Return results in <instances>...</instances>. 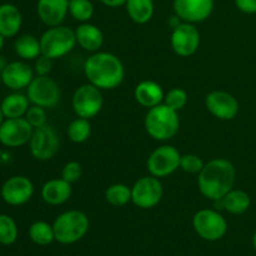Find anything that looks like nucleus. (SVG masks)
I'll list each match as a JSON object with an SVG mask.
<instances>
[{"label": "nucleus", "mask_w": 256, "mask_h": 256, "mask_svg": "<svg viewBox=\"0 0 256 256\" xmlns=\"http://www.w3.org/2000/svg\"><path fill=\"white\" fill-rule=\"evenodd\" d=\"M236 170L234 164L224 158H215L205 162L198 174V189L200 194L212 202H220L234 189Z\"/></svg>", "instance_id": "nucleus-1"}, {"label": "nucleus", "mask_w": 256, "mask_h": 256, "mask_svg": "<svg viewBox=\"0 0 256 256\" xmlns=\"http://www.w3.org/2000/svg\"><path fill=\"white\" fill-rule=\"evenodd\" d=\"M88 82L100 90H114L125 79V66L119 56L109 52H92L84 62Z\"/></svg>", "instance_id": "nucleus-2"}, {"label": "nucleus", "mask_w": 256, "mask_h": 256, "mask_svg": "<svg viewBox=\"0 0 256 256\" xmlns=\"http://www.w3.org/2000/svg\"><path fill=\"white\" fill-rule=\"evenodd\" d=\"M144 128L152 139L162 142H169L179 132V112H175L164 102L148 109L144 119Z\"/></svg>", "instance_id": "nucleus-3"}, {"label": "nucleus", "mask_w": 256, "mask_h": 256, "mask_svg": "<svg viewBox=\"0 0 256 256\" xmlns=\"http://www.w3.org/2000/svg\"><path fill=\"white\" fill-rule=\"evenodd\" d=\"M55 242L62 245H72L80 242L88 234L90 220L84 212L68 210L58 215L52 222Z\"/></svg>", "instance_id": "nucleus-4"}, {"label": "nucleus", "mask_w": 256, "mask_h": 256, "mask_svg": "<svg viewBox=\"0 0 256 256\" xmlns=\"http://www.w3.org/2000/svg\"><path fill=\"white\" fill-rule=\"evenodd\" d=\"M39 39L42 54L52 60L62 59L76 46L75 32L65 25L48 28Z\"/></svg>", "instance_id": "nucleus-5"}, {"label": "nucleus", "mask_w": 256, "mask_h": 256, "mask_svg": "<svg viewBox=\"0 0 256 256\" xmlns=\"http://www.w3.org/2000/svg\"><path fill=\"white\" fill-rule=\"evenodd\" d=\"M192 228L198 236L206 242H219L226 235V219L222 212L214 209H202L192 216Z\"/></svg>", "instance_id": "nucleus-6"}, {"label": "nucleus", "mask_w": 256, "mask_h": 256, "mask_svg": "<svg viewBox=\"0 0 256 256\" xmlns=\"http://www.w3.org/2000/svg\"><path fill=\"white\" fill-rule=\"evenodd\" d=\"M104 98L102 90L90 82L82 84L74 92L72 98V106L78 118L94 119L102 109Z\"/></svg>", "instance_id": "nucleus-7"}, {"label": "nucleus", "mask_w": 256, "mask_h": 256, "mask_svg": "<svg viewBox=\"0 0 256 256\" xmlns=\"http://www.w3.org/2000/svg\"><path fill=\"white\" fill-rule=\"evenodd\" d=\"M26 96L32 105H39L45 109H52L56 106L62 99V90L59 84L49 75L39 76L35 75L34 79L26 88Z\"/></svg>", "instance_id": "nucleus-8"}, {"label": "nucleus", "mask_w": 256, "mask_h": 256, "mask_svg": "<svg viewBox=\"0 0 256 256\" xmlns=\"http://www.w3.org/2000/svg\"><path fill=\"white\" fill-rule=\"evenodd\" d=\"M29 150L32 156L39 162H49L60 149V140L54 126L45 124L35 128L29 142Z\"/></svg>", "instance_id": "nucleus-9"}, {"label": "nucleus", "mask_w": 256, "mask_h": 256, "mask_svg": "<svg viewBox=\"0 0 256 256\" xmlns=\"http://www.w3.org/2000/svg\"><path fill=\"white\" fill-rule=\"evenodd\" d=\"M180 159L182 154L172 145H162L152 150L146 160V169L150 175L162 179L174 174L180 169Z\"/></svg>", "instance_id": "nucleus-10"}, {"label": "nucleus", "mask_w": 256, "mask_h": 256, "mask_svg": "<svg viewBox=\"0 0 256 256\" xmlns=\"http://www.w3.org/2000/svg\"><path fill=\"white\" fill-rule=\"evenodd\" d=\"M162 195V182L150 174L139 178L132 186V202L142 210L154 209L160 204Z\"/></svg>", "instance_id": "nucleus-11"}, {"label": "nucleus", "mask_w": 256, "mask_h": 256, "mask_svg": "<svg viewBox=\"0 0 256 256\" xmlns=\"http://www.w3.org/2000/svg\"><path fill=\"white\" fill-rule=\"evenodd\" d=\"M200 32L195 24L182 22L176 26L172 28L170 35V45L172 52L182 58H189L199 50Z\"/></svg>", "instance_id": "nucleus-12"}, {"label": "nucleus", "mask_w": 256, "mask_h": 256, "mask_svg": "<svg viewBox=\"0 0 256 256\" xmlns=\"http://www.w3.org/2000/svg\"><path fill=\"white\" fill-rule=\"evenodd\" d=\"M34 184L24 175H12L2 185L0 196L10 206H22L30 202L34 195Z\"/></svg>", "instance_id": "nucleus-13"}, {"label": "nucleus", "mask_w": 256, "mask_h": 256, "mask_svg": "<svg viewBox=\"0 0 256 256\" xmlns=\"http://www.w3.org/2000/svg\"><path fill=\"white\" fill-rule=\"evenodd\" d=\"M34 128L25 118L5 119L0 125V144L6 148H20L29 144Z\"/></svg>", "instance_id": "nucleus-14"}, {"label": "nucleus", "mask_w": 256, "mask_h": 256, "mask_svg": "<svg viewBox=\"0 0 256 256\" xmlns=\"http://www.w3.org/2000/svg\"><path fill=\"white\" fill-rule=\"evenodd\" d=\"M205 108L214 118L229 122L239 114L240 105L236 98L225 90H212L205 96Z\"/></svg>", "instance_id": "nucleus-15"}, {"label": "nucleus", "mask_w": 256, "mask_h": 256, "mask_svg": "<svg viewBox=\"0 0 256 256\" xmlns=\"http://www.w3.org/2000/svg\"><path fill=\"white\" fill-rule=\"evenodd\" d=\"M214 0H174L172 10L182 22L198 24L209 19L214 12Z\"/></svg>", "instance_id": "nucleus-16"}, {"label": "nucleus", "mask_w": 256, "mask_h": 256, "mask_svg": "<svg viewBox=\"0 0 256 256\" xmlns=\"http://www.w3.org/2000/svg\"><path fill=\"white\" fill-rule=\"evenodd\" d=\"M34 68L30 66L24 60H16L6 65L2 72V85L12 92H20L26 89L32 80L34 79Z\"/></svg>", "instance_id": "nucleus-17"}, {"label": "nucleus", "mask_w": 256, "mask_h": 256, "mask_svg": "<svg viewBox=\"0 0 256 256\" xmlns=\"http://www.w3.org/2000/svg\"><path fill=\"white\" fill-rule=\"evenodd\" d=\"M36 14L48 28L62 25L69 14V0H38Z\"/></svg>", "instance_id": "nucleus-18"}, {"label": "nucleus", "mask_w": 256, "mask_h": 256, "mask_svg": "<svg viewBox=\"0 0 256 256\" xmlns=\"http://www.w3.org/2000/svg\"><path fill=\"white\" fill-rule=\"evenodd\" d=\"M72 184L62 178L48 180L42 188V202L50 206H59L65 204L72 198Z\"/></svg>", "instance_id": "nucleus-19"}, {"label": "nucleus", "mask_w": 256, "mask_h": 256, "mask_svg": "<svg viewBox=\"0 0 256 256\" xmlns=\"http://www.w3.org/2000/svg\"><path fill=\"white\" fill-rule=\"evenodd\" d=\"M165 92L162 85L154 80H142L135 86L134 99L140 106L152 109L164 102Z\"/></svg>", "instance_id": "nucleus-20"}, {"label": "nucleus", "mask_w": 256, "mask_h": 256, "mask_svg": "<svg viewBox=\"0 0 256 256\" xmlns=\"http://www.w3.org/2000/svg\"><path fill=\"white\" fill-rule=\"evenodd\" d=\"M75 32L76 45H79L82 50L89 52H100L104 44V34L96 25L92 22H82L78 25Z\"/></svg>", "instance_id": "nucleus-21"}, {"label": "nucleus", "mask_w": 256, "mask_h": 256, "mask_svg": "<svg viewBox=\"0 0 256 256\" xmlns=\"http://www.w3.org/2000/svg\"><path fill=\"white\" fill-rule=\"evenodd\" d=\"M22 26V15L16 5L4 2L0 5V34L5 38H14Z\"/></svg>", "instance_id": "nucleus-22"}, {"label": "nucleus", "mask_w": 256, "mask_h": 256, "mask_svg": "<svg viewBox=\"0 0 256 256\" xmlns=\"http://www.w3.org/2000/svg\"><path fill=\"white\" fill-rule=\"evenodd\" d=\"M215 204H219L220 209L225 210L229 214L242 215L249 210L252 199L244 190L232 189L220 202H215Z\"/></svg>", "instance_id": "nucleus-23"}, {"label": "nucleus", "mask_w": 256, "mask_h": 256, "mask_svg": "<svg viewBox=\"0 0 256 256\" xmlns=\"http://www.w3.org/2000/svg\"><path fill=\"white\" fill-rule=\"evenodd\" d=\"M29 98L26 94H22L19 92H14L6 95L0 102L2 114L5 119H14V118H24L28 109L30 106Z\"/></svg>", "instance_id": "nucleus-24"}, {"label": "nucleus", "mask_w": 256, "mask_h": 256, "mask_svg": "<svg viewBox=\"0 0 256 256\" xmlns=\"http://www.w3.org/2000/svg\"><path fill=\"white\" fill-rule=\"evenodd\" d=\"M128 16L135 24L144 25L154 16V0H128L125 4Z\"/></svg>", "instance_id": "nucleus-25"}, {"label": "nucleus", "mask_w": 256, "mask_h": 256, "mask_svg": "<svg viewBox=\"0 0 256 256\" xmlns=\"http://www.w3.org/2000/svg\"><path fill=\"white\" fill-rule=\"evenodd\" d=\"M14 52L24 62L35 60L42 55L40 39L32 34H22L15 39Z\"/></svg>", "instance_id": "nucleus-26"}, {"label": "nucleus", "mask_w": 256, "mask_h": 256, "mask_svg": "<svg viewBox=\"0 0 256 256\" xmlns=\"http://www.w3.org/2000/svg\"><path fill=\"white\" fill-rule=\"evenodd\" d=\"M28 234H29L30 240L39 246H48V245L52 244V242H55L52 224H49L44 220H38V222H32Z\"/></svg>", "instance_id": "nucleus-27"}, {"label": "nucleus", "mask_w": 256, "mask_h": 256, "mask_svg": "<svg viewBox=\"0 0 256 256\" xmlns=\"http://www.w3.org/2000/svg\"><path fill=\"white\" fill-rule=\"evenodd\" d=\"M105 200L112 206H125L132 202V188L122 182L109 185L105 190Z\"/></svg>", "instance_id": "nucleus-28"}, {"label": "nucleus", "mask_w": 256, "mask_h": 256, "mask_svg": "<svg viewBox=\"0 0 256 256\" xmlns=\"http://www.w3.org/2000/svg\"><path fill=\"white\" fill-rule=\"evenodd\" d=\"M66 134L70 142L74 144H82V142H88L92 135L90 120L84 119V118H76L68 125Z\"/></svg>", "instance_id": "nucleus-29"}, {"label": "nucleus", "mask_w": 256, "mask_h": 256, "mask_svg": "<svg viewBox=\"0 0 256 256\" xmlns=\"http://www.w3.org/2000/svg\"><path fill=\"white\" fill-rule=\"evenodd\" d=\"M95 8L92 0H69V14L75 22H89L94 16Z\"/></svg>", "instance_id": "nucleus-30"}, {"label": "nucleus", "mask_w": 256, "mask_h": 256, "mask_svg": "<svg viewBox=\"0 0 256 256\" xmlns=\"http://www.w3.org/2000/svg\"><path fill=\"white\" fill-rule=\"evenodd\" d=\"M19 236V229L10 215L0 214V244L10 246L14 244Z\"/></svg>", "instance_id": "nucleus-31"}, {"label": "nucleus", "mask_w": 256, "mask_h": 256, "mask_svg": "<svg viewBox=\"0 0 256 256\" xmlns=\"http://www.w3.org/2000/svg\"><path fill=\"white\" fill-rule=\"evenodd\" d=\"M188 102H189V95H188L186 90L182 88H172L169 92H165L164 104L174 109L175 112H180L184 109Z\"/></svg>", "instance_id": "nucleus-32"}, {"label": "nucleus", "mask_w": 256, "mask_h": 256, "mask_svg": "<svg viewBox=\"0 0 256 256\" xmlns=\"http://www.w3.org/2000/svg\"><path fill=\"white\" fill-rule=\"evenodd\" d=\"M204 165V160L196 154H184L180 159V169L188 174H199Z\"/></svg>", "instance_id": "nucleus-33"}, {"label": "nucleus", "mask_w": 256, "mask_h": 256, "mask_svg": "<svg viewBox=\"0 0 256 256\" xmlns=\"http://www.w3.org/2000/svg\"><path fill=\"white\" fill-rule=\"evenodd\" d=\"M24 118L28 120V122H29L34 129L35 128H40L42 126V125L48 124L46 109L39 106V105H30Z\"/></svg>", "instance_id": "nucleus-34"}, {"label": "nucleus", "mask_w": 256, "mask_h": 256, "mask_svg": "<svg viewBox=\"0 0 256 256\" xmlns=\"http://www.w3.org/2000/svg\"><path fill=\"white\" fill-rule=\"evenodd\" d=\"M82 175V166L79 162H66V164L62 166V178L64 180H66L70 184H74V182H79L80 178Z\"/></svg>", "instance_id": "nucleus-35"}, {"label": "nucleus", "mask_w": 256, "mask_h": 256, "mask_svg": "<svg viewBox=\"0 0 256 256\" xmlns=\"http://www.w3.org/2000/svg\"><path fill=\"white\" fill-rule=\"evenodd\" d=\"M52 62L54 60L50 59V58L45 56V55H40L39 58L34 60V72L35 75H39V76H46L50 75L52 70Z\"/></svg>", "instance_id": "nucleus-36"}, {"label": "nucleus", "mask_w": 256, "mask_h": 256, "mask_svg": "<svg viewBox=\"0 0 256 256\" xmlns=\"http://www.w3.org/2000/svg\"><path fill=\"white\" fill-rule=\"evenodd\" d=\"M235 6L244 14H256V0H234Z\"/></svg>", "instance_id": "nucleus-37"}, {"label": "nucleus", "mask_w": 256, "mask_h": 256, "mask_svg": "<svg viewBox=\"0 0 256 256\" xmlns=\"http://www.w3.org/2000/svg\"><path fill=\"white\" fill-rule=\"evenodd\" d=\"M128 0H99V2H102L104 6L108 8H119V6H125Z\"/></svg>", "instance_id": "nucleus-38"}, {"label": "nucleus", "mask_w": 256, "mask_h": 256, "mask_svg": "<svg viewBox=\"0 0 256 256\" xmlns=\"http://www.w3.org/2000/svg\"><path fill=\"white\" fill-rule=\"evenodd\" d=\"M8 64H9V62H8L6 58H5L4 55H0V74H2V70H4L5 68H6Z\"/></svg>", "instance_id": "nucleus-39"}, {"label": "nucleus", "mask_w": 256, "mask_h": 256, "mask_svg": "<svg viewBox=\"0 0 256 256\" xmlns=\"http://www.w3.org/2000/svg\"><path fill=\"white\" fill-rule=\"evenodd\" d=\"M4 44H5V38L0 34V52H2V48H4Z\"/></svg>", "instance_id": "nucleus-40"}, {"label": "nucleus", "mask_w": 256, "mask_h": 256, "mask_svg": "<svg viewBox=\"0 0 256 256\" xmlns=\"http://www.w3.org/2000/svg\"><path fill=\"white\" fill-rule=\"evenodd\" d=\"M4 120H5V116H4V114H2V106H0V125L2 124V122H4Z\"/></svg>", "instance_id": "nucleus-41"}, {"label": "nucleus", "mask_w": 256, "mask_h": 256, "mask_svg": "<svg viewBox=\"0 0 256 256\" xmlns=\"http://www.w3.org/2000/svg\"><path fill=\"white\" fill-rule=\"evenodd\" d=\"M252 245H254V249L256 250V230H255L254 235H252Z\"/></svg>", "instance_id": "nucleus-42"}, {"label": "nucleus", "mask_w": 256, "mask_h": 256, "mask_svg": "<svg viewBox=\"0 0 256 256\" xmlns=\"http://www.w3.org/2000/svg\"><path fill=\"white\" fill-rule=\"evenodd\" d=\"M2 74H0V88H2Z\"/></svg>", "instance_id": "nucleus-43"}]
</instances>
